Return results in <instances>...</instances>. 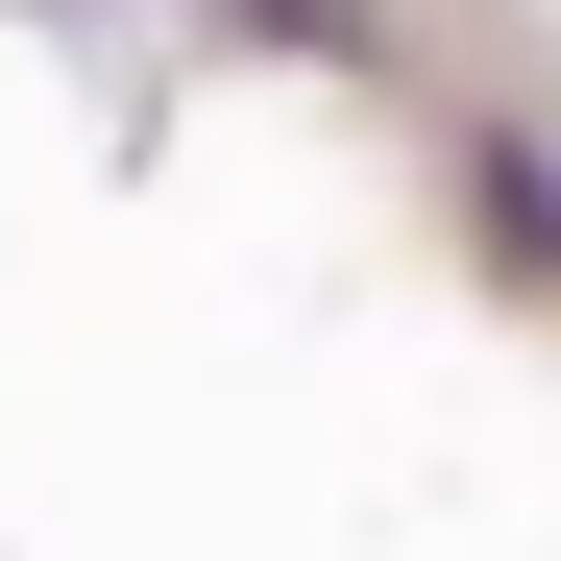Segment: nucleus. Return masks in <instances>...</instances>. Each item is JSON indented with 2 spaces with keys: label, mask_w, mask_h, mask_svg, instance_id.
<instances>
[{
  "label": "nucleus",
  "mask_w": 561,
  "mask_h": 561,
  "mask_svg": "<svg viewBox=\"0 0 561 561\" xmlns=\"http://www.w3.org/2000/svg\"><path fill=\"white\" fill-rule=\"evenodd\" d=\"M439 196H463V244H489L513 294H561V123H463Z\"/></svg>",
  "instance_id": "1"
}]
</instances>
